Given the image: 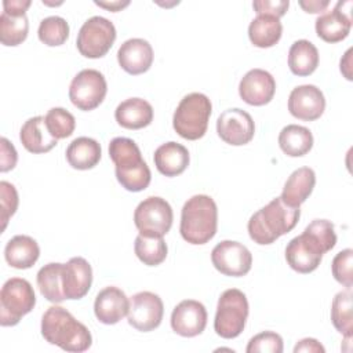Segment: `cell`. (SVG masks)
I'll use <instances>...</instances> for the list:
<instances>
[{
  "label": "cell",
  "mask_w": 353,
  "mask_h": 353,
  "mask_svg": "<svg viewBox=\"0 0 353 353\" xmlns=\"http://www.w3.org/2000/svg\"><path fill=\"white\" fill-rule=\"evenodd\" d=\"M207 310L194 299L181 301L171 313V328L175 334L193 338L200 335L207 325Z\"/></svg>",
  "instance_id": "2e32d148"
},
{
  "label": "cell",
  "mask_w": 353,
  "mask_h": 353,
  "mask_svg": "<svg viewBox=\"0 0 353 353\" xmlns=\"http://www.w3.org/2000/svg\"><path fill=\"white\" fill-rule=\"evenodd\" d=\"M276 92L274 77L263 69L255 68L248 70L239 83L240 98L252 106L269 103Z\"/></svg>",
  "instance_id": "ac0fdd59"
},
{
  "label": "cell",
  "mask_w": 353,
  "mask_h": 353,
  "mask_svg": "<svg viewBox=\"0 0 353 353\" xmlns=\"http://www.w3.org/2000/svg\"><path fill=\"white\" fill-rule=\"evenodd\" d=\"M316 185V174L310 167L296 168L285 181L281 199L291 207H299L313 192Z\"/></svg>",
  "instance_id": "484cf974"
},
{
  "label": "cell",
  "mask_w": 353,
  "mask_h": 353,
  "mask_svg": "<svg viewBox=\"0 0 353 353\" xmlns=\"http://www.w3.org/2000/svg\"><path fill=\"white\" fill-rule=\"evenodd\" d=\"M41 335L55 346L66 352L81 353L91 347L92 336L90 330L76 320L62 306H50L41 317Z\"/></svg>",
  "instance_id": "7a4b0ae2"
},
{
  "label": "cell",
  "mask_w": 353,
  "mask_h": 353,
  "mask_svg": "<svg viewBox=\"0 0 353 353\" xmlns=\"http://www.w3.org/2000/svg\"><path fill=\"white\" fill-rule=\"evenodd\" d=\"M352 288L339 291L331 305V321L338 332L346 339H352L353 316H352Z\"/></svg>",
  "instance_id": "d6a6232c"
},
{
  "label": "cell",
  "mask_w": 353,
  "mask_h": 353,
  "mask_svg": "<svg viewBox=\"0 0 353 353\" xmlns=\"http://www.w3.org/2000/svg\"><path fill=\"white\" fill-rule=\"evenodd\" d=\"M299 216V207H291L281 197H276L251 215L247 225L248 234L256 244H272L280 236L291 232Z\"/></svg>",
  "instance_id": "3957f363"
},
{
  "label": "cell",
  "mask_w": 353,
  "mask_h": 353,
  "mask_svg": "<svg viewBox=\"0 0 353 353\" xmlns=\"http://www.w3.org/2000/svg\"><path fill=\"white\" fill-rule=\"evenodd\" d=\"M40 256L37 241L26 234H17L11 237L4 248V258L7 263L15 269L32 268Z\"/></svg>",
  "instance_id": "d4e9b609"
},
{
  "label": "cell",
  "mask_w": 353,
  "mask_h": 353,
  "mask_svg": "<svg viewBox=\"0 0 353 353\" xmlns=\"http://www.w3.org/2000/svg\"><path fill=\"white\" fill-rule=\"evenodd\" d=\"M48 132L55 139H63L73 134L76 127L74 116L63 108H51L44 116Z\"/></svg>",
  "instance_id": "d590c367"
},
{
  "label": "cell",
  "mask_w": 353,
  "mask_h": 353,
  "mask_svg": "<svg viewBox=\"0 0 353 353\" xmlns=\"http://www.w3.org/2000/svg\"><path fill=\"white\" fill-rule=\"evenodd\" d=\"M336 244L334 223L327 219H313L305 230L291 239L285 247V261L298 273L316 270L323 255Z\"/></svg>",
  "instance_id": "6da1fadb"
},
{
  "label": "cell",
  "mask_w": 353,
  "mask_h": 353,
  "mask_svg": "<svg viewBox=\"0 0 353 353\" xmlns=\"http://www.w3.org/2000/svg\"><path fill=\"white\" fill-rule=\"evenodd\" d=\"M153 48L149 41L139 37L125 40L117 51L120 68L134 76L148 72L153 63Z\"/></svg>",
  "instance_id": "44dd1931"
},
{
  "label": "cell",
  "mask_w": 353,
  "mask_h": 353,
  "mask_svg": "<svg viewBox=\"0 0 353 353\" xmlns=\"http://www.w3.org/2000/svg\"><path fill=\"white\" fill-rule=\"evenodd\" d=\"M247 353H281L283 338L273 331H263L254 335L247 347Z\"/></svg>",
  "instance_id": "74e56055"
},
{
  "label": "cell",
  "mask_w": 353,
  "mask_h": 353,
  "mask_svg": "<svg viewBox=\"0 0 353 353\" xmlns=\"http://www.w3.org/2000/svg\"><path fill=\"white\" fill-rule=\"evenodd\" d=\"M283 33L280 18L273 15H256L248 26L250 41L259 48H269L279 43Z\"/></svg>",
  "instance_id": "83f0119b"
},
{
  "label": "cell",
  "mask_w": 353,
  "mask_h": 353,
  "mask_svg": "<svg viewBox=\"0 0 353 353\" xmlns=\"http://www.w3.org/2000/svg\"><path fill=\"white\" fill-rule=\"evenodd\" d=\"M164 305L161 298L150 291H141L131 296L128 324L142 332L156 330L163 320Z\"/></svg>",
  "instance_id": "4fadbf2b"
},
{
  "label": "cell",
  "mask_w": 353,
  "mask_h": 353,
  "mask_svg": "<svg viewBox=\"0 0 353 353\" xmlns=\"http://www.w3.org/2000/svg\"><path fill=\"white\" fill-rule=\"evenodd\" d=\"M134 251L142 263L148 266H157L167 258L168 248L163 237L138 234L135 237Z\"/></svg>",
  "instance_id": "836d02e7"
},
{
  "label": "cell",
  "mask_w": 353,
  "mask_h": 353,
  "mask_svg": "<svg viewBox=\"0 0 353 353\" xmlns=\"http://www.w3.org/2000/svg\"><path fill=\"white\" fill-rule=\"evenodd\" d=\"M114 119L119 125L127 130H139L152 123L153 108L146 99L128 98L117 105Z\"/></svg>",
  "instance_id": "cb8c5ba5"
},
{
  "label": "cell",
  "mask_w": 353,
  "mask_h": 353,
  "mask_svg": "<svg viewBox=\"0 0 353 353\" xmlns=\"http://www.w3.org/2000/svg\"><path fill=\"white\" fill-rule=\"evenodd\" d=\"M130 299L119 287L109 285L101 290L94 302V313L102 324H116L128 314Z\"/></svg>",
  "instance_id": "ffe728a7"
},
{
  "label": "cell",
  "mask_w": 353,
  "mask_h": 353,
  "mask_svg": "<svg viewBox=\"0 0 353 353\" xmlns=\"http://www.w3.org/2000/svg\"><path fill=\"white\" fill-rule=\"evenodd\" d=\"M211 262L222 274L241 277L251 270L252 255L244 244L234 240H223L212 248Z\"/></svg>",
  "instance_id": "7c38bea8"
},
{
  "label": "cell",
  "mask_w": 353,
  "mask_h": 353,
  "mask_svg": "<svg viewBox=\"0 0 353 353\" xmlns=\"http://www.w3.org/2000/svg\"><path fill=\"white\" fill-rule=\"evenodd\" d=\"M325 109V98L323 91L313 84H302L295 87L288 97L290 113L303 121L317 120Z\"/></svg>",
  "instance_id": "e0dca14e"
},
{
  "label": "cell",
  "mask_w": 353,
  "mask_h": 353,
  "mask_svg": "<svg viewBox=\"0 0 353 353\" xmlns=\"http://www.w3.org/2000/svg\"><path fill=\"white\" fill-rule=\"evenodd\" d=\"M352 268H353V250L352 248L339 251L334 256L332 263H331V270H332L334 279L338 283H341L342 285H345L346 288H352V285H353Z\"/></svg>",
  "instance_id": "8d00e7d4"
},
{
  "label": "cell",
  "mask_w": 353,
  "mask_h": 353,
  "mask_svg": "<svg viewBox=\"0 0 353 353\" xmlns=\"http://www.w3.org/2000/svg\"><path fill=\"white\" fill-rule=\"evenodd\" d=\"M298 352L324 353L325 349H324V346L317 339H314V338H303L294 347V353H298Z\"/></svg>",
  "instance_id": "b9f144b4"
},
{
  "label": "cell",
  "mask_w": 353,
  "mask_h": 353,
  "mask_svg": "<svg viewBox=\"0 0 353 353\" xmlns=\"http://www.w3.org/2000/svg\"><path fill=\"white\" fill-rule=\"evenodd\" d=\"M116 40V28L105 17L94 15L80 28L76 39L79 52L91 59L102 58L108 54Z\"/></svg>",
  "instance_id": "9c48e42d"
},
{
  "label": "cell",
  "mask_w": 353,
  "mask_h": 353,
  "mask_svg": "<svg viewBox=\"0 0 353 353\" xmlns=\"http://www.w3.org/2000/svg\"><path fill=\"white\" fill-rule=\"evenodd\" d=\"M18 192L15 186L7 181L0 182V221L1 230L6 229L8 219L15 214L18 208Z\"/></svg>",
  "instance_id": "f35d334b"
},
{
  "label": "cell",
  "mask_w": 353,
  "mask_h": 353,
  "mask_svg": "<svg viewBox=\"0 0 353 353\" xmlns=\"http://www.w3.org/2000/svg\"><path fill=\"white\" fill-rule=\"evenodd\" d=\"M94 3L97 6H99V7H103V8L109 10V11H112V12H117V11L123 10L124 7H127L130 4L128 0H124V1H120V0H114V1H97L95 0Z\"/></svg>",
  "instance_id": "f6af8a7d"
},
{
  "label": "cell",
  "mask_w": 353,
  "mask_h": 353,
  "mask_svg": "<svg viewBox=\"0 0 353 353\" xmlns=\"http://www.w3.org/2000/svg\"><path fill=\"white\" fill-rule=\"evenodd\" d=\"M36 294L32 284L21 277L8 279L0 291V324L17 325L19 320L33 310Z\"/></svg>",
  "instance_id": "ba28073f"
},
{
  "label": "cell",
  "mask_w": 353,
  "mask_h": 353,
  "mask_svg": "<svg viewBox=\"0 0 353 353\" xmlns=\"http://www.w3.org/2000/svg\"><path fill=\"white\" fill-rule=\"evenodd\" d=\"M218 208L212 197L194 194L183 204L179 232L185 241L200 245L208 243L216 233Z\"/></svg>",
  "instance_id": "5b68a950"
},
{
  "label": "cell",
  "mask_w": 353,
  "mask_h": 353,
  "mask_svg": "<svg viewBox=\"0 0 353 353\" xmlns=\"http://www.w3.org/2000/svg\"><path fill=\"white\" fill-rule=\"evenodd\" d=\"M352 0L338 1L330 11H324L316 19V33L327 43H338L347 37L352 28Z\"/></svg>",
  "instance_id": "9a60e30c"
},
{
  "label": "cell",
  "mask_w": 353,
  "mask_h": 353,
  "mask_svg": "<svg viewBox=\"0 0 353 353\" xmlns=\"http://www.w3.org/2000/svg\"><path fill=\"white\" fill-rule=\"evenodd\" d=\"M319 66V51L316 46L305 39L291 44L288 51V68L295 76H309Z\"/></svg>",
  "instance_id": "f1b7e54d"
},
{
  "label": "cell",
  "mask_w": 353,
  "mask_h": 353,
  "mask_svg": "<svg viewBox=\"0 0 353 353\" xmlns=\"http://www.w3.org/2000/svg\"><path fill=\"white\" fill-rule=\"evenodd\" d=\"M30 6V0H4L3 11L14 14H26V10Z\"/></svg>",
  "instance_id": "7bdbcfd3"
},
{
  "label": "cell",
  "mask_w": 353,
  "mask_h": 353,
  "mask_svg": "<svg viewBox=\"0 0 353 353\" xmlns=\"http://www.w3.org/2000/svg\"><path fill=\"white\" fill-rule=\"evenodd\" d=\"M248 301L243 291L229 288L223 291L218 299L214 320L215 332L225 339L237 338L247 323Z\"/></svg>",
  "instance_id": "52a82bcc"
},
{
  "label": "cell",
  "mask_w": 353,
  "mask_h": 353,
  "mask_svg": "<svg viewBox=\"0 0 353 353\" xmlns=\"http://www.w3.org/2000/svg\"><path fill=\"white\" fill-rule=\"evenodd\" d=\"M174 214L170 203L159 196H150L142 200L134 211V223L139 234L150 237H163L172 226Z\"/></svg>",
  "instance_id": "30bf717a"
},
{
  "label": "cell",
  "mask_w": 353,
  "mask_h": 353,
  "mask_svg": "<svg viewBox=\"0 0 353 353\" xmlns=\"http://www.w3.org/2000/svg\"><path fill=\"white\" fill-rule=\"evenodd\" d=\"M19 139L23 148L34 154L47 153L58 143V139H55L48 132L44 116H34L28 119L21 127Z\"/></svg>",
  "instance_id": "7402d4cb"
},
{
  "label": "cell",
  "mask_w": 353,
  "mask_h": 353,
  "mask_svg": "<svg viewBox=\"0 0 353 353\" xmlns=\"http://www.w3.org/2000/svg\"><path fill=\"white\" fill-rule=\"evenodd\" d=\"M106 92L108 84L105 76L97 69H83L70 83L69 99L77 109L88 112L102 103Z\"/></svg>",
  "instance_id": "8fae6325"
},
{
  "label": "cell",
  "mask_w": 353,
  "mask_h": 353,
  "mask_svg": "<svg viewBox=\"0 0 353 353\" xmlns=\"http://www.w3.org/2000/svg\"><path fill=\"white\" fill-rule=\"evenodd\" d=\"M63 263L50 262L40 268L36 276L40 294L52 303H61L66 299L62 287Z\"/></svg>",
  "instance_id": "4dcf8cb0"
},
{
  "label": "cell",
  "mask_w": 353,
  "mask_h": 353,
  "mask_svg": "<svg viewBox=\"0 0 353 353\" xmlns=\"http://www.w3.org/2000/svg\"><path fill=\"white\" fill-rule=\"evenodd\" d=\"M65 154L70 167L76 170H91L99 163L102 149L94 138L79 137L69 143Z\"/></svg>",
  "instance_id": "4316f807"
},
{
  "label": "cell",
  "mask_w": 353,
  "mask_h": 353,
  "mask_svg": "<svg viewBox=\"0 0 353 353\" xmlns=\"http://www.w3.org/2000/svg\"><path fill=\"white\" fill-rule=\"evenodd\" d=\"M299 6L310 14H319L324 12V10L330 6L328 0H301Z\"/></svg>",
  "instance_id": "ee69618b"
},
{
  "label": "cell",
  "mask_w": 353,
  "mask_h": 353,
  "mask_svg": "<svg viewBox=\"0 0 353 353\" xmlns=\"http://www.w3.org/2000/svg\"><path fill=\"white\" fill-rule=\"evenodd\" d=\"M39 40L48 47L62 46L69 37V23L65 18L51 15L41 19L37 30Z\"/></svg>",
  "instance_id": "e575fe53"
},
{
  "label": "cell",
  "mask_w": 353,
  "mask_h": 353,
  "mask_svg": "<svg viewBox=\"0 0 353 353\" xmlns=\"http://www.w3.org/2000/svg\"><path fill=\"white\" fill-rule=\"evenodd\" d=\"M92 284V269L83 256H73L62 269V287L66 299L84 298Z\"/></svg>",
  "instance_id": "d6986e66"
},
{
  "label": "cell",
  "mask_w": 353,
  "mask_h": 353,
  "mask_svg": "<svg viewBox=\"0 0 353 353\" xmlns=\"http://www.w3.org/2000/svg\"><path fill=\"white\" fill-rule=\"evenodd\" d=\"M279 146L287 156L301 157L313 148V135L303 125L288 124L279 134Z\"/></svg>",
  "instance_id": "f546056e"
},
{
  "label": "cell",
  "mask_w": 353,
  "mask_h": 353,
  "mask_svg": "<svg viewBox=\"0 0 353 353\" xmlns=\"http://www.w3.org/2000/svg\"><path fill=\"white\" fill-rule=\"evenodd\" d=\"M153 161L160 174L165 176H176L188 168L190 156L183 145L170 141L154 150Z\"/></svg>",
  "instance_id": "603a6c76"
},
{
  "label": "cell",
  "mask_w": 353,
  "mask_h": 353,
  "mask_svg": "<svg viewBox=\"0 0 353 353\" xmlns=\"http://www.w3.org/2000/svg\"><path fill=\"white\" fill-rule=\"evenodd\" d=\"M29 21L26 14L3 11L0 15V41L3 46L15 47L26 40Z\"/></svg>",
  "instance_id": "1f68e13d"
},
{
  "label": "cell",
  "mask_w": 353,
  "mask_h": 353,
  "mask_svg": "<svg viewBox=\"0 0 353 353\" xmlns=\"http://www.w3.org/2000/svg\"><path fill=\"white\" fill-rule=\"evenodd\" d=\"M216 132L219 138L233 146H241L251 142L255 134V123L250 113L240 108L223 110L216 120Z\"/></svg>",
  "instance_id": "5bb4252c"
},
{
  "label": "cell",
  "mask_w": 353,
  "mask_h": 353,
  "mask_svg": "<svg viewBox=\"0 0 353 353\" xmlns=\"http://www.w3.org/2000/svg\"><path fill=\"white\" fill-rule=\"evenodd\" d=\"M211 112L212 105L205 94L190 92L178 103L172 116V127L183 139H200L207 132Z\"/></svg>",
  "instance_id": "8992f818"
},
{
  "label": "cell",
  "mask_w": 353,
  "mask_h": 353,
  "mask_svg": "<svg viewBox=\"0 0 353 353\" xmlns=\"http://www.w3.org/2000/svg\"><path fill=\"white\" fill-rule=\"evenodd\" d=\"M288 0H256L252 3V7L258 15L266 14L273 17H283L288 10Z\"/></svg>",
  "instance_id": "ab89813d"
},
{
  "label": "cell",
  "mask_w": 353,
  "mask_h": 353,
  "mask_svg": "<svg viewBox=\"0 0 353 353\" xmlns=\"http://www.w3.org/2000/svg\"><path fill=\"white\" fill-rule=\"evenodd\" d=\"M17 160L18 153L14 145L6 137H3L0 139V171L7 172L12 170L17 165Z\"/></svg>",
  "instance_id": "60d3db41"
},
{
  "label": "cell",
  "mask_w": 353,
  "mask_h": 353,
  "mask_svg": "<svg viewBox=\"0 0 353 353\" xmlns=\"http://www.w3.org/2000/svg\"><path fill=\"white\" fill-rule=\"evenodd\" d=\"M109 157L114 163L119 183L128 192H141L150 183L149 165L142 159L138 145L125 137H116L109 142Z\"/></svg>",
  "instance_id": "277c9868"
},
{
  "label": "cell",
  "mask_w": 353,
  "mask_h": 353,
  "mask_svg": "<svg viewBox=\"0 0 353 353\" xmlns=\"http://www.w3.org/2000/svg\"><path fill=\"white\" fill-rule=\"evenodd\" d=\"M350 65H352V48H349L343 58L341 59V72L347 80H352V72H350Z\"/></svg>",
  "instance_id": "bcb514c9"
}]
</instances>
